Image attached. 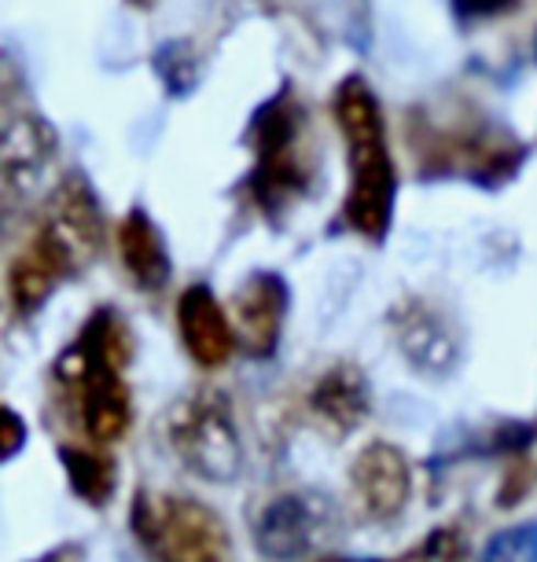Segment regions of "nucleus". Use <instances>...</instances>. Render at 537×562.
I'll return each instance as SVG.
<instances>
[{"label":"nucleus","instance_id":"obj_1","mask_svg":"<svg viewBox=\"0 0 537 562\" xmlns=\"http://www.w3.org/2000/svg\"><path fill=\"white\" fill-rule=\"evenodd\" d=\"M133 533L152 562H236L233 537L214 507L174 493H141Z\"/></svg>","mask_w":537,"mask_h":562},{"label":"nucleus","instance_id":"obj_2","mask_svg":"<svg viewBox=\"0 0 537 562\" xmlns=\"http://www.w3.org/2000/svg\"><path fill=\"white\" fill-rule=\"evenodd\" d=\"M170 445L199 479L228 485L244 471V445L225 401L188 397L170 416Z\"/></svg>","mask_w":537,"mask_h":562},{"label":"nucleus","instance_id":"obj_3","mask_svg":"<svg viewBox=\"0 0 537 562\" xmlns=\"http://www.w3.org/2000/svg\"><path fill=\"white\" fill-rule=\"evenodd\" d=\"M394 214V166L387 155V140L350 144V195H346V221L361 236L379 239L391 228Z\"/></svg>","mask_w":537,"mask_h":562},{"label":"nucleus","instance_id":"obj_4","mask_svg":"<svg viewBox=\"0 0 537 562\" xmlns=\"http://www.w3.org/2000/svg\"><path fill=\"white\" fill-rule=\"evenodd\" d=\"M59 158V140L52 125L37 114H19L8 122L0 144V180L12 195H30L45 184Z\"/></svg>","mask_w":537,"mask_h":562},{"label":"nucleus","instance_id":"obj_5","mask_svg":"<svg viewBox=\"0 0 537 562\" xmlns=\"http://www.w3.org/2000/svg\"><path fill=\"white\" fill-rule=\"evenodd\" d=\"M288 313V288L277 272L250 276L233 299L236 342L255 357H269L280 342V324Z\"/></svg>","mask_w":537,"mask_h":562},{"label":"nucleus","instance_id":"obj_6","mask_svg":"<svg viewBox=\"0 0 537 562\" xmlns=\"http://www.w3.org/2000/svg\"><path fill=\"white\" fill-rule=\"evenodd\" d=\"M354 490L361 496V504L376 518H391L405 507L409 490H413V474H409V460L398 445L372 441L365 445L361 456L350 467Z\"/></svg>","mask_w":537,"mask_h":562},{"label":"nucleus","instance_id":"obj_7","mask_svg":"<svg viewBox=\"0 0 537 562\" xmlns=\"http://www.w3.org/2000/svg\"><path fill=\"white\" fill-rule=\"evenodd\" d=\"M177 327H181V342L192 353L195 364L221 368L236 349V327L228 324L225 310L217 305L210 288H188L177 302Z\"/></svg>","mask_w":537,"mask_h":562},{"label":"nucleus","instance_id":"obj_8","mask_svg":"<svg viewBox=\"0 0 537 562\" xmlns=\"http://www.w3.org/2000/svg\"><path fill=\"white\" fill-rule=\"evenodd\" d=\"M394 338L409 364L416 371H427V375H446L460 357L457 335L449 331L441 313L424 302H405L394 313Z\"/></svg>","mask_w":537,"mask_h":562},{"label":"nucleus","instance_id":"obj_9","mask_svg":"<svg viewBox=\"0 0 537 562\" xmlns=\"http://www.w3.org/2000/svg\"><path fill=\"white\" fill-rule=\"evenodd\" d=\"M258 551L277 562L302 559L313 548V512L305 507L302 496H277L269 507H261L255 522Z\"/></svg>","mask_w":537,"mask_h":562},{"label":"nucleus","instance_id":"obj_10","mask_svg":"<svg viewBox=\"0 0 537 562\" xmlns=\"http://www.w3.org/2000/svg\"><path fill=\"white\" fill-rule=\"evenodd\" d=\"M119 247H122L125 269H130V276L136 280V288H144V291L166 288V280H170V254H166L159 228H155V221L147 217L144 210H133V214L122 221Z\"/></svg>","mask_w":537,"mask_h":562},{"label":"nucleus","instance_id":"obj_11","mask_svg":"<svg viewBox=\"0 0 537 562\" xmlns=\"http://www.w3.org/2000/svg\"><path fill=\"white\" fill-rule=\"evenodd\" d=\"M313 412H317L321 419H328L339 434L361 427V419L368 416V386H365L361 371L354 364L332 368L328 375L313 386Z\"/></svg>","mask_w":537,"mask_h":562},{"label":"nucleus","instance_id":"obj_12","mask_svg":"<svg viewBox=\"0 0 537 562\" xmlns=\"http://www.w3.org/2000/svg\"><path fill=\"white\" fill-rule=\"evenodd\" d=\"M335 119L346 136V144L383 140V119H379V103L372 89L361 78L343 81L339 97H335Z\"/></svg>","mask_w":537,"mask_h":562},{"label":"nucleus","instance_id":"obj_13","mask_svg":"<svg viewBox=\"0 0 537 562\" xmlns=\"http://www.w3.org/2000/svg\"><path fill=\"white\" fill-rule=\"evenodd\" d=\"M63 467L74 493L89 504H108L114 493V460L92 449H63Z\"/></svg>","mask_w":537,"mask_h":562},{"label":"nucleus","instance_id":"obj_14","mask_svg":"<svg viewBox=\"0 0 537 562\" xmlns=\"http://www.w3.org/2000/svg\"><path fill=\"white\" fill-rule=\"evenodd\" d=\"M482 562H537V522H519L497 533Z\"/></svg>","mask_w":537,"mask_h":562},{"label":"nucleus","instance_id":"obj_15","mask_svg":"<svg viewBox=\"0 0 537 562\" xmlns=\"http://www.w3.org/2000/svg\"><path fill=\"white\" fill-rule=\"evenodd\" d=\"M515 0H452V8H457L465 19H490V15H504Z\"/></svg>","mask_w":537,"mask_h":562},{"label":"nucleus","instance_id":"obj_16","mask_svg":"<svg viewBox=\"0 0 537 562\" xmlns=\"http://www.w3.org/2000/svg\"><path fill=\"white\" fill-rule=\"evenodd\" d=\"M4 430H8V441H4V456L12 460V456L19 452V445H23V419L15 416L12 408H4Z\"/></svg>","mask_w":537,"mask_h":562},{"label":"nucleus","instance_id":"obj_17","mask_svg":"<svg viewBox=\"0 0 537 562\" xmlns=\"http://www.w3.org/2000/svg\"><path fill=\"white\" fill-rule=\"evenodd\" d=\"M37 562H86V551H81V544H63L48 551V555H41Z\"/></svg>","mask_w":537,"mask_h":562},{"label":"nucleus","instance_id":"obj_18","mask_svg":"<svg viewBox=\"0 0 537 562\" xmlns=\"http://www.w3.org/2000/svg\"><path fill=\"white\" fill-rule=\"evenodd\" d=\"M534 52H537V45H534Z\"/></svg>","mask_w":537,"mask_h":562}]
</instances>
